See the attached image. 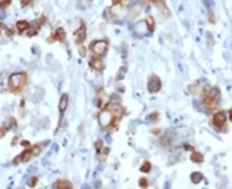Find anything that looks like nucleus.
I'll use <instances>...</instances> for the list:
<instances>
[{
  "instance_id": "11",
  "label": "nucleus",
  "mask_w": 232,
  "mask_h": 189,
  "mask_svg": "<svg viewBox=\"0 0 232 189\" xmlns=\"http://www.w3.org/2000/svg\"><path fill=\"white\" fill-rule=\"evenodd\" d=\"M16 27H17V31L21 33V32H25L27 29L29 28V23H28V21H25V20H21V21H17Z\"/></svg>"
},
{
  "instance_id": "26",
  "label": "nucleus",
  "mask_w": 232,
  "mask_h": 189,
  "mask_svg": "<svg viewBox=\"0 0 232 189\" xmlns=\"http://www.w3.org/2000/svg\"><path fill=\"white\" fill-rule=\"evenodd\" d=\"M85 53H86V49H84V48L80 45V54H81V56H85Z\"/></svg>"
},
{
  "instance_id": "19",
  "label": "nucleus",
  "mask_w": 232,
  "mask_h": 189,
  "mask_svg": "<svg viewBox=\"0 0 232 189\" xmlns=\"http://www.w3.org/2000/svg\"><path fill=\"white\" fill-rule=\"evenodd\" d=\"M158 116H159V114H158V112H151L150 115H147V121L149 122H155L158 119Z\"/></svg>"
},
{
  "instance_id": "25",
  "label": "nucleus",
  "mask_w": 232,
  "mask_h": 189,
  "mask_svg": "<svg viewBox=\"0 0 232 189\" xmlns=\"http://www.w3.org/2000/svg\"><path fill=\"white\" fill-rule=\"evenodd\" d=\"M11 1H12V0H1V1H0V8H6L8 4H11Z\"/></svg>"
},
{
  "instance_id": "2",
  "label": "nucleus",
  "mask_w": 232,
  "mask_h": 189,
  "mask_svg": "<svg viewBox=\"0 0 232 189\" xmlns=\"http://www.w3.org/2000/svg\"><path fill=\"white\" fill-rule=\"evenodd\" d=\"M114 118H116V116L113 115V112L110 111L109 109H105V110H102V111L98 114V123L101 124V127L106 128V127H109L110 124L113 123Z\"/></svg>"
},
{
  "instance_id": "8",
  "label": "nucleus",
  "mask_w": 232,
  "mask_h": 189,
  "mask_svg": "<svg viewBox=\"0 0 232 189\" xmlns=\"http://www.w3.org/2000/svg\"><path fill=\"white\" fill-rule=\"evenodd\" d=\"M90 66L94 69V70H97V71H101L102 69H104V62H102V60H101V57H97V56H94L93 58L90 60Z\"/></svg>"
},
{
  "instance_id": "3",
  "label": "nucleus",
  "mask_w": 232,
  "mask_h": 189,
  "mask_svg": "<svg viewBox=\"0 0 232 189\" xmlns=\"http://www.w3.org/2000/svg\"><path fill=\"white\" fill-rule=\"evenodd\" d=\"M90 49H92V52L94 53V56L102 57L107 50V42L104 40L93 41V42L90 44Z\"/></svg>"
},
{
  "instance_id": "9",
  "label": "nucleus",
  "mask_w": 232,
  "mask_h": 189,
  "mask_svg": "<svg viewBox=\"0 0 232 189\" xmlns=\"http://www.w3.org/2000/svg\"><path fill=\"white\" fill-rule=\"evenodd\" d=\"M107 109H109L110 111L113 112V115L116 116V118H117V116H118V118H121V115L123 114V110H122V107H121L119 105H114V103H110Z\"/></svg>"
},
{
  "instance_id": "13",
  "label": "nucleus",
  "mask_w": 232,
  "mask_h": 189,
  "mask_svg": "<svg viewBox=\"0 0 232 189\" xmlns=\"http://www.w3.org/2000/svg\"><path fill=\"white\" fill-rule=\"evenodd\" d=\"M191 180H192V183H195V184L200 183L202 180H203V175H202L200 172H194V173H191Z\"/></svg>"
},
{
  "instance_id": "18",
  "label": "nucleus",
  "mask_w": 232,
  "mask_h": 189,
  "mask_svg": "<svg viewBox=\"0 0 232 189\" xmlns=\"http://www.w3.org/2000/svg\"><path fill=\"white\" fill-rule=\"evenodd\" d=\"M130 1H131V0H113V4L114 5H116V4H119V5L126 7V5L130 4Z\"/></svg>"
},
{
  "instance_id": "23",
  "label": "nucleus",
  "mask_w": 232,
  "mask_h": 189,
  "mask_svg": "<svg viewBox=\"0 0 232 189\" xmlns=\"http://www.w3.org/2000/svg\"><path fill=\"white\" fill-rule=\"evenodd\" d=\"M149 185V181L145 177H142L141 180H139V186H142V188H146V186Z\"/></svg>"
},
{
  "instance_id": "21",
  "label": "nucleus",
  "mask_w": 232,
  "mask_h": 189,
  "mask_svg": "<svg viewBox=\"0 0 232 189\" xmlns=\"http://www.w3.org/2000/svg\"><path fill=\"white\" fill-rule=\"evenodd\" d=\"M147 1L151 4H155V5H158V7L165 5V0H147Z\"/></svg>"
},
{
  "instance_id": "24",
  "label": "nucleus",
  "mask_w": 232,
  "mask_h": 189,
  "mask_svg": "<svg viewBox=\"0 0 232 189\" xmlns=\"http://www.w3.org/2000/svg\"><path fill=\"white\" fill-rule=\"evenodd\" d=\"M36 183H37V177H31V179H29V181H28V185L29 186H35Z\"/></svg>"
},
{
  "instance_id": "20",
  "label": "nucleus",
  "mask_w": 232,
  "mask_h": 189,
  "mask_svg": "<svg viewBox=\"0 0 232 189\" xmlns=\"http://www.w3.org/2000/svg\"><path fill=\"white\" fill-rule=\"evenodd\" d=\"M31 148H32V147H31ZM40 152H41V146H40V144H37V146H35L33 148H32V153H33V156H37Z\"/></svg>"
},
{
  "instance_id": "5",
  "label": "nucleus",
  "mask_w": 232,
  "mask_h": 189,
  "mask_svg": "<svg viewBox=\"0 0 232 189\" xmlns=\"http://www.w3.org/2000/svg\"><path fill=\"white\" fill-rule=\"evenodd\" d=\"M226 112L224 111H219L216 112V114L213 115V118H212V123L215 127H223L224 126V123H226Z\"/></svg>"
},
{
  "instance_id": "28",
  "label": "nucleus",
  "mask_w": 232,
  "mask_h": 189,
  "mask_svg": "<svg viewBox=\"0 0 232 189\" xmlns=\"http://www.w3.org/2000/svg\"><path fill=\"white\" fill-rule=\"evenodd\" d=\"M23 146H25V147H28V146H29V143H28V142H23Z\"/></svg>"
},
{
  "instance_id": "4",
  "label": "nucleus",
  "mask_w": 232,
  "mask_h": 189,
  "mask_svg": "<svg viewBox=\"0 0 232 189\" xmlns=\"http://www.w3.org/2000/svg\"><path fill=\"white\" fill-rule=\"evenodd\" d=\"M160 87H162V82H160V79L157 77V75H151L150 79H149L147 82V90L150 91V93H158L160 90Z\"/></svg>"
},
{
  "instance_id": "12",
  "label": "nucleus",
  "mask_w": 232,
  "mask_h": 189,
  "mask_svg": "<svg viewBox=\"0 0 232 189\" xmlns=\"http://www.w3.org/2000/svg\"><path fill=\"white\" fill-rule=\"evenodd\" d=\"M54 40H60V41H64L65 40V31L63 28H59L56 32H54V36H53Z\"/></svg>"
},
{
  "instance_id": "6",
  "label": "nucleus",
  "mask_w": 232,
  "mask_h": 189,
  "mask_svg": "<svg viewBox=\"0 0 232 189\" xmlns=\"http://www.w3.org/2000/svg\"><path fill=\"white\" fill-rule=\"evenodd\" d=\"M74 34H76L77 44H78V45H81V44L85 41V38H86V25H85L84 23H81V27H80V28L76 31Z\"/></svg>"
},
{
  "instance_id": "14",
  "label": "nucleus",
  "mask_w": 232,
  "mask_h": 189,
  "mask_svg": "<svg viewBox=\"0 0 232 189\" xmlns=\"http://www.w3.org/2000/svg\"><path fill=\"white\" fill-rule=\"evenodd\" d=\"M191 160L194 161V163H202L203 161V155L202 153H199V152H192L191 153Z\"/></svg>"
},
{
  "instance_id": "15",
  "label": "nucleus",
  "mask_w": 232,
  "mask_h": 189,
  "mask_svg": "<svg viewBox=\"0 0 232 189\" xmlns=\"http://www.w3.org/2000/svg\"><path fill=\"white\" fill-rule=\"evenodd\" d=\"M146 27H147V31L149 32H153L154 31V28H155V24H154V19L151 17V16H149L147 19H146Z\"/></svg>"
},
{
  "instance_id": "10",
  "label": "nucleus",
  "mask_w": 232,
  "mask_h": 189,
  "mask_svg": "<svg viewBox=\"0 0 232 189\" xmlns=\"http://www.w3.org/2000/svg\"><path fill=\"white\" fill-rule=\"evenodd\" d=\"M66 106H68V95H66V94H63L61 99H60V105H59L60 114H63V112L65 111V110H66Z\"/></svg>"
},
{
  "instance_id": "1",
  "label": "nucleus",
  "mask_w": 232,
  "mask_h": 189,
  "mask_svg": "<svg viewBox=\"0 0 232 189\" xmlns=\"http://www.w3.org/2000/svg\"><path fill=\"white\" fill-rule=\"evenodd\" d=\"M25 81H27V75L25 73H15L10 77V90L11 91H19L24 87L25 85Z\"/></svg>"
},
{
  "instance_id": "7",
  "label": "nucleus",
  "mask_w": 232,
  "mask_h": 189,
  "mask_svg": "<svg viewBox=\"0 0 232 189\" xmlns=\"http://www.w3.org/2000/svg\"><path fill=\"white\" fill-rule=\"evenodd\" d=\"M32 156H33V153H32V148H28V149H25V151H23L21 155L17 156L13 163H15V164H17V163H27L29 159H32Z\"/></svg>"
},
{
  "instance_id": "16",
  "label": "nucleus",
  "mask_w": 232,
  "mask_h": 189,
  "mask_svg": "<svg viewBox=\"0 0 232 189\" xmlns=\"http://www.w3.org/2000/svg\"><path fill=\"white\" fill-rule=\"evenodd\" d=\"M57 188H72V184L69 183V181H66V180H59L56 184Z\"/></svg>"
},
{
  "instance_id": "17",
  "label": "nucleus",
  "mask_w": 232,
  "mask_h": 189,
  "mask_svg": "<svg viewBox=\"0 0 232 189\" xmlns=\"http://www.w3.org/2000/svg\"><path fill=\"white\" fill-rule=\"evenodd\" d=\"M150 169H151V164L149 161H145L143 164L141 165V172H143V173H149Z\"/></svg>"
},
{
  "instance_id": "22",
  "label": "nucleus",
  "mask_w": 232,
  "mask_h": 189,
  "mask_svg": "<svg viewBox=\"0 0 232 189\" xmlns=\"http://www.w3.org/2000/svg\"><path fill=\"white\" fill-rule=\"evenodd\" d=\"M94 147H96V149L100 152L101 149L104 148V142H102V140H97V142L94 143Z\"/></svg>"
},
{
  "instance_id": "27",
  "label": "nucleus",
  "mask_w": 232,
  "mask_h": 189,
  "mask_svg": "<svg viewBox=\"0 0 232 189\" xmlns=\"http://www.w3.org/2000/svg\"><path fill=\"white\" fill-rule=\"evenodd\" d=\"M4 134H6V128H0V138L4 136Z\"/></svg>"
}]
</instances>
